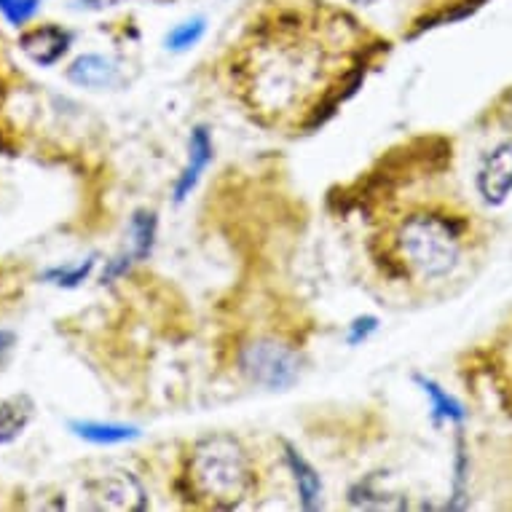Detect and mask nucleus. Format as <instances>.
I'll list each match as a JSON object with an SVG mask.
<instances>
[{
	"instance_id": "obj_1",
	"label": "nucleus",
	"mask_w": 512,
	"mask_h": 512,
	"mask_svg": "<svg viewBox=\"0 0 512 512\" xmlns=\"http://www.w3.org/2000/svg\"><path fill=\"white\" fill-rule=\"evenodd\" d=\"M325 57L298 30H279L274 38H263L258 49L244 62L247 92L252 105L266 113H290L322 78Z\"/></svg>"
},
{
	"instance_id": "obj_2",
	"label": "nucleus",
	"mask_w": 512,
	"mask_h": 512,
	"mask_svg": "<svg viewBox=\"0 0 512 512\" xmlns=\"http://www.w3.org/2000/svg\"><path fill=\"white\" fill-rule=\"evenodd\" d=\"M252 470L242 445L231 437H210L196 445L188 464L191 494L215 510H234L252 491Z\"/></svg>"
},
{
	"instance_id": "obj_3",
	"label": "nucleus",
	"mask_w": 512,
	"mask_h": 512,
	"mask_svg": "<svg viewBox=\"0 0 512 512\" xmlns=\"http://www.w3.org/2000/svg\"><path fill=\"white\" fill-rule=\"evenodd\" d=\"M397 247L405 266L424 279H440L451 274L462 255V231L451 218L421 212L400 226Z\"/></svg>"
},
{
	"instance_id": "obj_4",
	"label": "nucleus",
	"mask_w": 512,
	"mask_h": 512,
	"mask_svg": "<svg viewBox=\"0 0 512 512\" xmlns=\"http://www.w3.org/2000/svg\"><path fill=\"white\" fill-rule=\"evenodd\" d=\"M242 370L247 376L266 389L293 387L301 373V360L293 349L277 341H255L242 352Z\"/></svg>"
},
{
	"instance_id": "obj_5",
	"label": "nucleus",
	"mask_w": 512,
	"mask_h": 512,
	"mask_svg": "<svg viewBox=\"0 0 512 512\" xmlns=\"http://www.w3.org/2000/svg\"><path fill=\"white\" fill-rule=\"evenodd\" d=\"M89 499L97 510L137 512L145 510V491L129 472H110L89 483Z\"/></svg>"
},
{
	"instance_id": "obj_6",
	"label": "nucleus",
	"mask_w": 512,
	"mask_h": 512,
	"mask_svg": "<svg viewBox=\"0 0 512 512\" xmlns=\"http://www.w3.org/2000/svg\"><path fill=\"white\" fill-rule=\"evenodd\" d=\"M480 194L486 196V202L499 204L504 196L512 191V143L496 148L486 161L478 175Z\"/></svg>"
},
{
	"instance_id": "obj_7",
	"label": "nucleus",
	"mask_w": 512,
	"mask_h": 512,
	"mask_svg": "<svg viewBox=\"0 0 512 512\" xmlns=\"http://www.w3.org/2000/svg\"><path fill=\"white\" fill-rule=\"evenodd\" d=\"M19 46L25 51L27 57L33 59L35 65L41 68H49L54 65L57 59H62V54L68 51L70 46V35L62 30V27L46 25V27H35L30 33H25L19 38Z\"/></svg>"
},
{
	"instance_id": "obj_8",
	"label": "nucleus",
	"mask_w": 512,
	"mask_h": 512,
	"mask_svg": "<svg viewBox=\"0 0 512 512\" xmlns=\"http://www.w3.org/2000/svg\"><path fill=\"white\" fill-rule=\"evenodd\" d=\"M68 78L76 86H84V89H105V86L116 84L118 68L100 54H86V57H78L70 65Z\"/></svg>"
},
{
	"instance_id": "obj_9",
	"label": "nucleus",
	"mask_w": 512,
	"mask_h": 512,
	"mask_svg": "<svg viewBox=\"0 0 512 512\" xmlns=\"http://www.w3.org/2000/svg\"><path fill=\"white\" fill-rule=\"evenodd\" d=\"M212 159V143L210 135H207V129H196L194 135H191V156H188V167L183 169V177H180V183L175 188V199L177 202H183L185 196L194 191V185L199 183V177L207 169Z\"/></svg>"
},
{
	"instance_id": "obj_10",
	"label": "nucleus",
	"mask_w": 512,
	"mask_h": 512,
	"mask_svg": "<svg viewBox=\"0 0 512 512\" xmlns=\"http://www.w3.org/2000/svg\"><path fill=\"white\" fill-rule=\"evenodd\" d=\"M35 405L27 395H14L0 400V445L17 440L33 419Z\"/></svg>"
},
{
	"instance_id": "obj_11",
	"label": "nucleus",
	"mask_w": 512,
	"mask_h": 512,
	"mask_svg": "<svg viewBox=\"0 0 512 512\" xmlns=\"http://www.w3.org/2000/svg\"><path fill=\"white\" fill-rule=\"evenodd\" d=\"M70 429H73L78 437H84V440L97 445L126 443V440H135V437H140V429L137 427H124V424H100V421H73Z\"/></svg>"
},
{
	"instance_id": "obj_12",
	"label": "nucleus",
	"mask_w": 512,
	"mask_h": 512,
	"mask_svg": "<svg viewBox=\"0 0 512 512\" xmlns=\"http://www.w3.org/2000/svg\"><path fill=\"white\" fill-rule=\"evenodd\" d=\"M287 459H290V467H293L295 483H298V491H301V502L306 510H314L319 504V496H322V483H319V475L314 472L303 456H298L293 448H287Z\"/></svg>"
},
{
	"instance_id": "obj_13",
	"label": "nucleus",
	"mask_w": 512,
	"mask_h": 512,
	"mask_svg": "<svg viewBox=\"0 0 512 512\" xmlns=\"http://www.w3.org/2000/svg\"><path fill=\"white\" fill-rule=\"evenodd\" d=\"M204 35V19H194V22H185L177 30H172V35L167 38V46L175 51L191 49L196 43L202 41Z\"/></svg>"
},
{
	"instance_id": "obj_14",
	"label": "nucleus",
	"mask_w": 512,
	"mask_h": 512,
	"mask_svg": "<svg viewBox=\"0 0 512 512\" xmlns=\"http://www.w3.org/2000/svg\"><path fill=\"white\" fill-rule=\"evenodd\" d=\"M132 228H135V258H145L151 252L153 234H156V218L153 215H135L132 220Z\"/></svg>"
},
{
	"instance_id": "obj_15",
	"label": "nucleus",
	"mask_w": 512,
	"mask_h": 512,
	"mask_svg": "<svg viewBox=\"0 0 512 512\" xmlns=\"http://www.w3.org/2000/svg\"><path fill=\"white\" fill-rule=\"evenodd\" d=\"M41 6V0H0V11L3 17L9 19L11 25H25L27 19H33V14Z\"/></svg>"
},
{
	"instance_id": "obj_16",
	"label": "nucleus",
	"mask_w": 512,
	"mask_h": 512,
	"mask_svg": "<svg viewBox=\"0 0 512 512\" xmlns=\"http://www.w3.org/2000/svg\"><path fill=\"white\" fill-rule=\"evenodd\" d=\"M421 387H424V392H427L429 397H432V403H435V411L440 413V416H448V419H462V408L451 400V397L445 395V392H440V387L437 384H432V381H427V378H416Z\"/></svg>"
},
{
	"instance_id": "obj_17",
	"label": "nucleus",
	"mask_w": 512,
	"mask_h": 512,
	"mask_svg": "<svg viewBox=\"0 0 512 512\" xmlns=\"http://www.w3.org/2000/svg\"><path fill=\"white\" fill-rule=\"evenodd\" d=\"M94 266V258H89L86 263L76 266V269H54V271H46V279H51L54 285H62V287H76L78 282H84L89 277V271Z\"/></svg>"
},
{
	"instance_id": "obj_18",
	"label": "nucleus",
	"mask_w": 512,
	"mask_h": 512,
	"mask_svg": "<svg viewBox=\"0 0 512 512\" xmlns=\"http://www.w3.org/2000/svg\"><path fill=\"white\" fill-rule=\"evenodd\" d=\"M373 330H376V319L373 317L357 319V322L352 325V333H349V344H360V341H365Z\"/></svg>"
},
{
	"instance_id": "obj_19",
	"label": "nucleus",
	"mask_w": 512,
	"mask_h": 512,
	"mask_svg": "<svg viewBox=\"0 0 512 512\" xmlns=\"http://www.w3.org/2000/svg\"><path fill=\"white\" fill-rule=\"evenodd\" d=\"M14 344H17V336L11 330H0V373L9 365L11 354H14Z\"/></svg>"
}]
</instances>
